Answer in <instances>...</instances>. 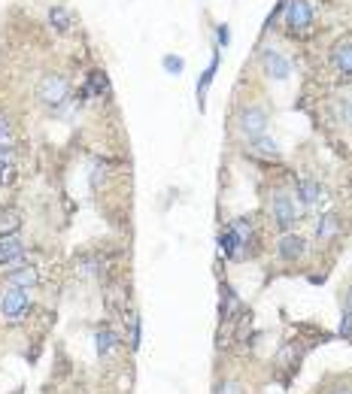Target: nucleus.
I'll list each match as a JSON object with an SVG mask.
<instances>
[{
	"instance_id": "obj_1",
	"label": "nucleus",
	"mask_w": 352,
	"mask_h": 394,
	"mask_svg": "<svg viewBox=\"0 0 352 394\" xmlns=\"http://www.w3.org/2000/svg\"><path fill=\"white\" fill-rule=\"evenodd\" d=\"M249 240H252V221L249 219H234L228 231L219 237L222 255L228 261H243L249 255Z\"/></svg>"
},
{
	"instance_id": "obj_2",
	"label": "nucleus",
	"mask_w": 352,
	"mask_h": 394,
	"mask_svg": "<svg viewBox=\"0 0 352 394\" xmlns=\"http://www.w3.org/2000/svg\"><path fill=\"white\" fill-rule=\"evenodd\" d=\"M28 294L25 289H16V285H6L4 291H0V322L6 325H21L28 315Z\"/></svg>"
},
{
	"instance_id": "obj_3",
	"label": "nucleus",
	"mask_w": 352,
	"mask_h": 394,
	"mask_svg": "<svg viewBox=\"0 0 352 394\" xmlns=\"http://www.w3.org/2000/svg\"><path fill=\"white\" fill-rule=\"evenodd\" d=\"M285 28L292 30V34L304 37L313 30V6L310 0H289V6H285Z\"/></svg>"
},
{
	"instance_id": "obj_4",
	"label": "nucleus",
	"mask_w": 352,
	"mask_h": 394,
	"mask_svg": "<svg viewBox=\"0 0 352 394\" xmlns=\"http://www.w3.org/2000/svg\"><path fill=\"white\" fill-rule=\"evenodd\" d=\"M37 94H40L42 103L55 110V106L67 103V98H70V85H67V79H64L61 73H46V76H42V82H40V88H37Z\"/></svg>"
},
{
	"instance_id": "obj_5",
	"label": "nucleus",
	"mask_w": 352,
	"mask_h": 394,
	"mask_svg": "<svg viewBox=\"0 0 352 394\" xmlns=\"http://www.w3.org/2000/svg\"><path fill=\"white\" fill-rule=\"evenodd\" d=\"M297 204H295V197L292 195H285V191H276V195L271 197V219H273V225L276 228H283V231H289L295 221H297Z\"/></svg>"
},
{
	"instance_id": "obj_6",
	"label": "nucleus",
	"mask_w": 352,
	"mask_h": 394,
	"mask_svg": "<svg viewBox=\"0 0 352 394\" xmlns=\"http://www.w3.org/2000/svg\"><path fill=\"white\" fill-rule=\"evenodd\" d=\"M237 127L243 137H249V140H259V137H264V131H268V112L261 110V106H243V110L237 112Z\"/></svg>"
},
{
	"instance_id": "obj_7",
	"label": "nucleus",
	"mask_w": 352,
	"mask_h": 394,
	"mask_svg": "<svg viewBox=\"0 0 352 394\" xmlns=\"http://www.w3.org/2000/svg\"><path fill=\"white\" fill-rule=\"evenodd\" d=\"M276 255H280V261H285V264L301 261L307 255V240L301 233H285V237H280V243H276Z\"/></svg>"
},
{
	"instance_id": "obj_8",
	"label": "nucleus",
	"mask_w": 352,
	"mask_h": 394,
	"mask_svg": "<svg viewBox=\"0 0 352 394\" xmlns=\"http://www.w3.org/2000/svg\"><path fill=\"white\" fill-rule=\"evenodd\" d=\"M261 67L264 73H268L271 79H285L292 73V64L283 58V52H276V49H264L261 52Z\"/></svg>"
},
{
	"instance_id": "obj_9",
	"label": "nucleus",
	"mask_w": 352,
	"mask_h": 394,
	"mask_svg": "<svg viewBox=\"0 0 352 394\" xmlns=\"http://www.w3.org/2000/svg\"><path fill=\"white\" fill-rule=\"evenodd\" d=\"M295 197L301 200V207H319L325 200V188L313 182V179H297L295 182Z\"/></svg>"
},
{
	"instance_id": "obj_10",
	"label": "nucleus",
	"mask_w": 352,
	"mask_h": 394,
	"mask_svg": "<svg viewBox=\"0 0 352 394\" xmlns=\"http://www.w3.org/2000/svg\"><path fill=\"white\" fill-rule=\"evenodd\" d=\"M331 64L344 79H352V40H340L331 52Z\"/></svg>"
},
{
	"instance_id": "obj_11",
	"label": "nucleus",
	"mask_w": 352,
	"mask_h": 394,
	"mask_svg": "<svg viewBox=\"0 0 352 394\" xmlns=\"http://www.w3.org/2000/svg\"><path fill=\"white\" fill-rule=\"evenodd\" d=\"M21 252H25V246H21V240L16 237V233H0V267L18 261Z\"/></svg>"
},
{
	"instance_id": "obj_12",
	"label": "nucleus",
	"mask_w": 352,
	"mask_h": 394,
	"mask_svg": "<svg viewBox=\"0 0 352 394\" xmlns=\"http://www.w3.org/2000/svg\"><path fill=\"white\" fill-rule=\"evenodd\" d=\"M340 228H344V221H340L337 212H325V216H319L316 221V240L319 243H328V240H334Z\"/></svg>"
},
{
	"instance_id": "obj_13",
	"label": "nucleus",
	"mask_w": 352,
	"mask_h": 394,
	"mask_svg": "<svg viewBox=\"0 0 352 394\" xmlns=\"http://www.w3.org/2000/svg\"><path fill=\"white\" fill-rule=\"evenodd\" d=\"M249 143H252L249 155H255V158H264V161H276L280 158V146L271 137H259V140H249Z\"/></svg>"
},
{
	"instance_id": "obj_14",
	"label": "nucleus",
	"mask_w": 352,
	"mask_h": 394,
	"mask_svg": "<svg viewBox=\"0 0 352 394\" xmlns=\"http://www.w3.org/2000/svg\"><path fill=\"white\" fill-rule=\"evenodd\" d=\"M49 25L55 28L58 34H70V30H73V16H70V9L52 6V9H49Z\"/></svg>"
},
{
	"instance_id": "obj_15",
	"label": "nucleus",
	"mask_w": 352,
	"mask_h": 394,
	"mask_svg": "<svg viewBox=\"0 0 352 394\" xmlns=\"http://www.w3.org/2000/svg\"><path fill=\"white\" fill-rule=\"evenodd\" d=\"M16 179V152L0 149V185H9Z\"/></svg>"
},
{
	"instance_id": "obj_16",
	"label": "nucleus",
	"mask_w": 352,
	"mask_h": 394,
	"mask_svg": "<svg viewBox=\"0 0 352 394\" xmlns=\"http://www.w3.org/2000/svg\"><path fill=\"white\" fill-rule=\"evenodd\" d=\"M9 285H16V289H34L37 285V270L34 267H18L9 273Z\"/></svg>"
},
{
	"instance_id": "obj_17",
	"label": "nucleus",
	"mask_w": 352,
	"mask_h": 394,
	"mask_svg": "<svg viewBox=\"0 0 352 394\" xmlns=\"http://www.w3.org/2000/svg\"><path fill=\"white\" fill-rule=\"evenodd\" d=\"M94 343H98V352L101 355H110L113 349H115V343H119V337H115L113 331H98V334H94Z\"/></svg>"
},
{
	"instance_id": "obj_18",
	"label": "nucleus",
	"mask_w": 352,
	"mask_h": 394,
	"mask_svg": "<svg viewBox=\"0 0 352 394\" xmlns=\"http://www.w3.org/2000/svg\"><path fill=\"white\" fill-rule=\"evenodd\" d=\"M0 149H13V119L0 112Z\"/></svg>"
},
{
	"instance_id": "obj_19",
	"label": "nucleus",
	"mask_w": 352,
	"mask_h": 394,
	"mask_svg": "<svg viewBox=\"0 0 352 394\" xmlns=\"http://www.w3.org/2000/svg\"><path fill=\"white\" fill-rule=\"evenodd\" d=\"M89 91H91V94H98V98H103V94L110 91V82H106V76H103L101 70H94V73H91V79H89Z\"/></svg>"
},
{
	"instance_id": "obj_20",
	"label": "nucleus",
	"mask_w": 352,
	"mask_h": 394,
	"mask_svg": "<svg viewBox=\"0 0 352 394\" xmlns=\"http://www.w3.org/2000/svg\"><path fill=\"white\" fill-rule=\"evenodd\" d=\"M140 328H143V322H140V315H131V349L137 352V349H140Z\"/></svg>"
},
{
	"instance_id": "obj_21",
	"label": "nucleus",
	"mask_w": 352,
	"mask_h": 394,
	"mask_svg": "<svg viewBox=\"0 0 352 394\" xmlns=\"http://www.w3.org/2000/svg\"><path fill=\"white\" fill-rule=\"evenodd\" d=\"M6 228H9V233L18 228V216H16V212H4V219H0V233H6Z\"/></svg>"
},
{
	"instance_id": "obj_22",
	"label": "nucleus",
	"mask_w": 352,
	"mask_h": 394,
	"mask_svg": "<svg viewBox=\"0 0 352 394\" xmlns=\"http://www.w3.org/2000/svg\"><path fill=\"white\" fill-rule=\"evenodd\" d=\"M216 394H243V386L240 382H222L216 388Z\"/></svg>"
},
{
	"instance_id": "obj_23",
	"label": "nucleus",
	"mask_w": 352,
	"mask_h": 394,
	"mask_svg": "<svg viewBox=\"0 0 352 394\" xmlns=\"http://www.w3.org/2000/svg\"><path fill=\"white\" fill-rule=\"evenodd\" d=\"M340 337H346L349 343H352V313H346L344 322H340Z\"/></svg>"
},
{
	"instance_id": "obj_24",
	"label": "nucleus",
	"mask_w": 352,
	"mask_h": 394,
	"mask_svg": "<svg viewBox=\"0 0 352 394\" xmlns=\"http://www.w3.org/2000/svg\"><path fill=\"white\" fill-rule=\"evenodd\" d=\"M164 67H167V70H176V73H179V70H183V61H176V58H164Z\"/></svg>"
},
{
	"instance_id": "obj_25",
	"label": "nucleus",
	"mask_w": 352,
	"mask_h": 394,
	"mask_svg": "<svg viewBox=\"0 0 352 394\" xmlns=\"http://www.w3.org/2000/svg\"><path fill=\"white\" fill-rule=\"evenodd\" d=\"M346 313H352V285L346 289Z\"/></svg>"
},
{
	"instance_id": "obj_26",
	"label": "nucleus",
	"mask_w": 352,
	"mask_h": 394,
	"mask_svg": "<svg viewBox=\"0 0 352 394\" xmlns=\"http://www.w3.org/2000/svg\"><path fill=\"white\" fill-rule=\"evenodd\" d=\"M331 394H352V388H349V386H340V388H334Z\"/></svg>"
},
{
	"instance_id": "obj_27",
	"label": "nucleus",
	"mask_w": 352,
	"mask_h": 394,
	"mask_svg": "<svg viewBox=\"0 0 352 394\" xmlns=\"http://www.w3.org/2000/svg\"><path fill=\"white\" fill-rule=\"evenodd\" d=\"M349 115H352V106H349Z\"/></svg>"
}]
</instances>
